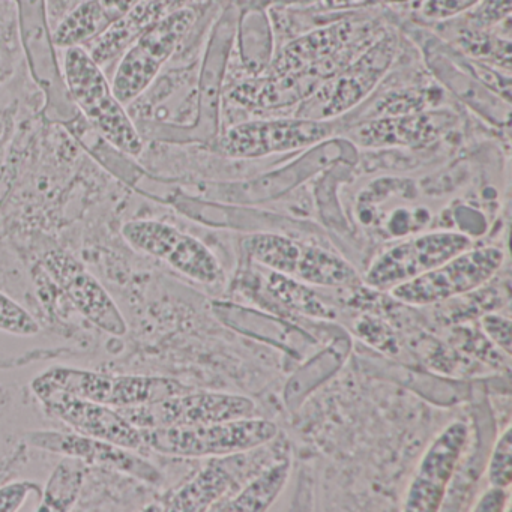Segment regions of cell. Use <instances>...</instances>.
Returning a JSON list of instances; mask_svg holds the SVG:
<instances>
[{
    "label": "cell",
    "instance_id": "19",
    "mask_svg": "<svg viewBox=\"0 0 512 512\" xmlns=\"http://www.w3.org/2000/svg\"><path fill=\"white\" fill-rule=\"evenodd\" d=\"M295 277L314 286L343 287L358 283L355 269L338 254L319 247L302 245Z\"/></svg>",
    "mask_w": 512,
    "mask_h": 512
},
{
    "label": "cell",
    "instance_id": "11",
    "mask_svg": "<svg viewBox=\"0 0 512 512\" xmlns=\"http://www.w3.org/2000/svg\"><path fill=\"white\" fill-rule=\"evenodd\" d=\"M50 415L61 419L74 433L115 443L122 448H142V431L134 427L115 407L74 397L62 391L38 395Z\"/></svg>",
    "mask_w": 512,
    "mask_h": 512
},
{
    "label": "cell",
    "instance_id": "6",
    "mask_svg": "<svg viewBox=\"0 0 512 512\" xmlns=\"http://www.w3.org/2000/svg\"><path fill=\"white\" fill-rule=\"evenodd\" d=\"M121 233L133 250L167 263L190 280L215 284L223 277V269L215 254L202 241L172 224L133 220L122 226Z\"/></svg>",
    "mask_w": 512,
    "mask_h": 512
},
{
    "label": "cell",
    "instance_id": "8",
    "mask_svg": "<svg viewBox=\"0 0 512 512\" xmlns=\"http://www.w3.org/2000/svg\"><path fill=\"white\" fill-rule=\"evenodd\" d=\"M469 248H472L469 236L449 230L404 239L374 259L365 274V284L371 289L391 290L398 284L437 268Z\"/></svg>",
    "mask_w": 512,
    "mask_h": 512
},
{
    "label": "cell",
    "instance_id": "9",
    "mask_svg": "<svg viewBox=\"0 0 512 512\" xmlns=\"http://www.w3.org/2000/svg\"><path fill=\"white\" fill-rule=\"evenodd\" d=\"M332 133V122L304 116L244 122L226 131L221 149L230 158L268 157L319 145Z\"/></svg>",
    "mask_w": 512,
    "mask_h": 512
},
{
    "label": "cell",
    "instance_id": "24",
    "mask_svg": "<svg viewBox=\"0 0 512 512\" xmlns=\"http://www.w3.org/2000/svg\"><path fill=\"white\" fill-rule=\"evenodd\" d=\"M481 0H424L421 16L433 22H445L473 10Z\"/></svg>",
    "mask_w": 512,
    "mask_h": 512
},
{
    "label": "cell",
    "instance_id": "1",
    "mask_svg": "<svg viewBox=\"0 0 512 512\" xmlns=\"http://www.w3.org/2000/svg\"><path fill=\"white\" fill-rule=\"evenodd\" d=\"M64 79L71 98L94 130L122 154L139 157L142 137L124 104L113 94L103 68L85 47L65 49Z\"/></svg>",
    "mask_w": 512,
    "mask_h": 512
},
{
    "label": "cell",
    "instance_id": "7",
    "mask_svg": "<svg viewBox=\"0 0 512 512\" xmlns=\"http://www.w3.org/2000/svg\"><path fill=\"white\" fill-rule=\"evenodd\" d=\"M118 410L134 427L149 430L251 418L256 416L257 406L251 398L244 395L193 389L166 400Z\"/></svg>",
    "mask_w": 512,
    "mask_h": 512
},
{
    "label": "cell",
    "instance_id": "20",
    "mask_svg": "<svg viewBox=\"0 0 512 512\" xmlns=\"http://www.w3.org/2000/svg\"><path fill=\"white\" fill-rule=\"evenodd\" d=\"M244 248L254 262L284 277H295L302 245L293 239L274 233H257L245 239Z\"/></svg>",
    "mask_w": 512,
    "mask_h": 512
},
{
    "label": "cell",
    "instance_id": "25",
    "mask_svg": "<svg viewBox=\"0 0 512 512\" xmlns=\"http://www.w3.org/2000/svg\"><path fill=\"white\" fill-rule=\"evenodd\" d=\"M29 494L43 496V487L35 481L11 482L0 487V512L19 511Z\"/></svg>",
    "mask_w": 512,
    "mask_h": 512
},
{
    "label": "cell",
    "instance_id": "18",
    "mask_svg": "<svg viewBox=\"0 0 512 512\" xmlns=\"http://www.w3.org/2000/svg\"><path fill=\"white\" fill-rule=\"evenodd\" d=\"M289 458L266 464L259 473L248 479L233 496L211 506L209 511L257 512L266 511L280 496L290 475Z\"/></svg>",
    "mask_w": 512,
    "mask_h": 512
},
{
    "label": "cell",
    "instance_id": "2",
    "mask_svg": "<svg viewBox=\"0 0 512 512\" xmlns=\"http://www.w3.org/2000/svg\"><path fill=\"white\" fill-rule=\"evenodd\" d=\"M140 431L143 446L158 454L179 458H217L263 448L277 437L278 427L268 419L251 416L233 421Z\"/></svg>",
    "mask_w": 512,
    "mask_h": 512
},
{
    "label": "cell",
    "instance_id": "17",
    "mask_svg": "<svg viewBox=\"0 0 512 512\" xmlns=\"http://www.w3.org/2000/svg\"><path fill=\"white\" fill-rule=\"evenodd\" d=\"M374 50L373 55L359 61L355 67L347 70L334 85L325 88L319 94L320 109L317 119L328 121L332 116L340 115L349 107L361 101L370 89L379 82L391 59V50ZM319 109V110H320Z\"/></svg>",
    "mask_w": 512,
    "mask_h": 512
},
{
    "label": "cell",
    "instance_id": "3",
    "mask_svg": "<svg viewBox=\"0 0 512 512\" xmlns=\"http://www.w3.org/2000/svg\"><path fill=\"white\" fill-rule=\"evenodd\" d=\"M31 388L37 397L44 392L62 391L115 409L155 403L193 391L191 386L170 377L116 376L70 367L49 368L32 380Z\"/></svg>",
    "mask_w": 512,
    "mask_h": 512
},
{
    "label": "cell",
    "instance_id": "10",
    "mask_svg": "<svg viewBox=\"0 0 512 512\" xmlns=\"http://www.w3.org/2000/svg\"><path fill=\"white\" fill-rule=\"evenodd\" d=\"M466 422L454 421L446 425L431 442L419 461L404 499L409 512H436L445 500L446 490L463 457L469 442Z\"/></svg>",
    "mask_w": 512,
    "mask_h": 512
},
{
    "label": "cell",
    "instance_id": "15",
    "mask_svg": "<svg viewBox=\"0 0 512 512\" xmlns=\"http://www.w3.org/2000/svg\"><path fill=\"white\" fill-rule=\"evenodd\" d=\"M452 118L445 112H419L395 119L365 122L350 130L353 142L370 148L412 146L430 143L451 128Z\"/></svg>",
    "mask_w": 512,
    "mask_h": 512
},
{
    "label": "cell",
    "instance_id": "16",
    "mask_svg": "<svg viewBox=\"0 0 512 512\" xmlns=\"http://www.w3.org/2000/svg\"><path fill=\"white\" fill-rule=\"evenodd\" d=\"M140 0H86L56 28L53 43L59 49L85 46L124 19Z\"/></svg>",
    "mask_w": 512,
    "mask_h": 512
},
{
    "label": "cell",
    "instance_id": "14",
    "mask_svg": "<svg viewBox=\"0 0 512 512\" xmlns=\"http://www.w3.org/2000/svg\"><path fill=\"white\" fill-rule=\"evenodd\" d=\"M245 452L236 454V464L232 467V455L212 458L211 463L197 473L191 481L173 491L164 500L167 511H209L211 506L232 496V491L242 487Z\"/></svg>",
    "mask_w": 512,
    "mask_h": 512
},
{
    "label": "cell",
    "instance_id": "27",
    "mask_svg": "<svg viewBox=\"0 0 512 512\" xmlns=\"http://www.w3.org/2000/svg\"><path fill=\"white\" fill-rule=\"evenodd\" d=\"M482 326L497 346L502 347L506 353H511V322L508 319L490 314L484 317Z\"/></svg>",
    "mask_w": 512,
    "mask_h": 512
},
{
    "label": "cell",
    "instance_id": "5",
    "mask_svg": "<svg viewBox=\"0 0 512 512\" xmlns=\"http://www.w3.org/2000/svg\"><path fill=\"white\" fill-rule=\"evenodd\" d=\"M500 248H469L437 268L392 287V298L409 305H431L466 295L487 284L502 268Z\"/></svg>",
    "mask_w": 512,
    "mask_h": 512
},
{
    "label": "cell",
    "instance_id": "13",
    "mask_svg": "<svg viewBox=\"0 0 512 512\" xmlns=\"http://www.w3.org/2000/svg\"><path fill=\"white\" fill-rule=\"evenodd\" d=\"M47 263L53 277L67 293L74 307L92 325L116 337L127 334V320L122 316V311L110 293L82 263L65 253L52 254Z\"/></svg>",
    "mask_w": 512,
    "mask_h": 512
},
{
    "label": "cell",
    "instance_id": "29",
    "mask_svg": "<svg viewBox=\"0 0 512 512\" xmlns=\"http://www.w3.org/2000/svg\"><path fill=\"white\" fill-rule=\"evenodd\" d=\"M5 133V124L4 122L0 121V140H2V137H4Z\"/></svg>",
    "mask_w": 512,
    "mask_h": 512
},
{
    "label": "cell",
    "instance_id": "28",
    "mask_svg": "<svg viewBox=\"0 0 512 512\" xmlns=\"http://www.w3.org/2000/svg\"><path fill=\"white\" fill-rule=\"evenodd\" d=\"M508 488L491 487L479 496L472 511L499 512L508 509Z\"/></svg>",
    "mask_w": 512,
    "mask_h": 512
},
{
    "label": "cell",
    "instance_id": "26",
    "mask_svg": "<svg viewBox=\"0 0 512 512\" xmlns=\"http://www.w3.org/2000/svg\"><path fill=\"white\" fill-rule=\"evenodd\" d=\"M511 13V0H481L473 11V28H487L496 25L502 20H509Z\"/></svg>",
    "mask_w": 512,
    "mask_h": 512
},
{
    "label": "cell",
    "instance_id": "22",
    "mask_svg": "<svg viewBox=\"0 0 512 512\" xmlns=\"http://www.w3.org/2000/svg\"><path fill=\"white\" fill-rule=\"evenodd\" d=\"M40 329L35 317L25 307L0 290V331L19 337H34Z\"/></svg>",
    "mask_w": 512,
    "mask_h": 512
},
{
    "label": "cell",
    "instance_id": "23",
    "mask_svg": "<svg viewBox=\"0 0 512 512\" xmlns=\"http://www.w3.org/2000/svg\"><path fill=\"white\" fill-rule=\"evenodd\" d=\"M488 484L491 487L509 488L512 481V431L511 427L506 428L493 451L487 469Z\"/></svg>",
    "mask_w": 512,
    "mask_h": 512
},
{
    "label": "cell",
    "instance_id": "12",
    "mask_svg": "<svg viewBox=\"0 0 512 512\" xmlns=\"http://www.w3.org/2000/svg\"><path fill=\"white\" fill-rule=\"evenodd\" d=\"M28 442L34 448L64 457L79 458L86 464L118 470L149 484H158L161 481V473L154 464L134 454L133 449L122 448L115 443L79 433H59L52 430L31 431Z\"/></svg>",
    "mask_w": 512,
    "mask_h": 512
},
{
    "label": "cell",
    "instance_id": "4",
    "mask_svg": "<svg viewBox=\"0 0 512 512\" xmlns=\"http://www.w3.org/2000/svg\"><path fill=\"white\" fill-rule=\"evenodd\" d=\"M191 10H179L151 23L122 56L112 80V91L124 106L152 85L193 26Z\"/></svg>",
    "mask_w": 512,
    "mask_h": 512
},
{
    "label": "cell",
    "instance_id": "21",
    "mask_svg": "<svg viewBox=\"0 0 512 512\" xmlns=\"http://www.w3.org/2000/svg\"><path fill=\"white\" fill-rule=\"evenodd\" d=\"M86 463L79 458L65 457L53 470L43 490L40 509L47 511H68L77 502L83 481Z\"/></svg>",
    "mask_w": 512,
    "mask_h": 512
}]
</instances>
